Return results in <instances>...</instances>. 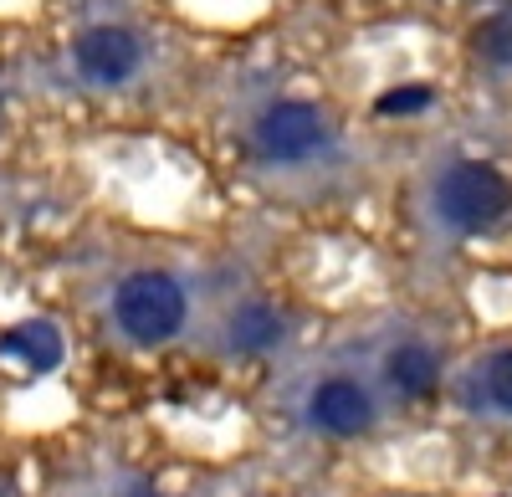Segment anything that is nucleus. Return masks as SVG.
<instances>
[{
	"mask_svg": "<svg viewBox=\"0 0 512 497\" xmlns=\"http://www.w3.org/2000/svg\"><path fill=\"white\" fill-rule=\"evenodd\" d=\"M436 211L456 231H487L512 211V185L492 170V164H477V159L451 164L436 185Z\"/></svg>",
	"mask_w": 512,
	"mask_h": 497,
	"instance_id": "20e7f679",
	"label": "nucleus"
},
{
	"mask_svg": "<svg viewBox=\"0 0 512 497\" xmlns=\"http://www.w3.org/2000/svg\"><path fill=\"white\" fill-rule=\"evenodd\" d=\"M431 108V88H395L379 98V113H420Z\"/></svg>",
	"mask_w": 512,
	"mask_h": 497,
	"instance_id": "9b49d317",
	"label": "nucleus"
},
{
	"mask_svg": "<svg viewBox=\"0 0 512 497\" xmlns=\"http://www.w3.org/2000/svg\"><path fill=\"white\" fill-rule=\"evenodd\" d=\"M384 375H390V385L405 400H420V395H431V385H436V359H431V349H420V344H400L390 354V364H384Z\"/></svg>",
	"mask_w": 512,
	"mask_h": 497,
	"instance_id": "0eeeda50",
	"label": "nucleus"
},
{
	"mask_svg": "<svg viewBox=\"0 0 512 497\" xmlns=\"http://www.w3.org/2000/svg\"><path fill=\"white\" fill-rule=\"evenodd\" d=\"M0 497H6V487H0Z\"/></svg>",
	"mask_w": 512,
	"mask_h": 497,
	"instance_id": "ddd939ff",
	"label": "nucleus"
},
{
	"mask_svg": "<svg viewBox=\"0 0 512 497\" xmlns=\"http://www.w3.org/2000/svg\"><path fill=\"white\" fill-rule=\"evenodd\" d=\"M6 344H11V354H21L31 369H52V364L62 359V339H57L52 323H26V328H16Z\"/></svg>",
	"mask_w": 512,
	"mask_h": 497,
	"instance_id": "6e6552de",
	"label": "nucleus"
},
{
	"mask_svg": "<svg viewBox=\"0 0 512 497\" xmlns=\"http://www.w3.org/2000/svg\"><path fill=\"white\" fill-rule=\"evenodd\" d=\"M308 421L323 436H359V431L374 426V400L354 380H323L308 395Z\"/></svg>",
	"mask_w": 512,
	"mask_h": 497,
	"instance_id": "39448f33",
	"label": "nucleus"
},
{
	"mask_svg": "<svg viewBox=\"0 0 512 497\" xmlns=\"http://www.w3.org/2000/svg\"><path fill=\"white\" fill-rule=\"evenodd\" d=\"M482 395L492 410H502V416H512V349L492 354L487 369H482Z\"/></svg>",
	"mask_w": 512,
	"mask_h": 497,
	"instance_id": "1a4fd4ad",
	"label": "nucleus"
},
{
	"mask_svg": "<svg viewBox=\"0 0 512 497\" xmlns=\"http://www.w3.org/2000/svg\"><path fill=\"white\" fill-rule=\"evenodd\" d=\"M67 62L82 88L118 93L144 72V36L123 21H93L67 41Z\"/></svg>",
	"mask_w": 512,
	"mask_h": 497,
	"instance_id": "7ed1b4c3",
	"label": "nucleus"
},
{
	"mask_svg": "<svg viewBox=\"0 0 512 497\" xmlns=\"http://www.w3.org/2000/svg\"><path fill=\"white\" fill-rule=\"evenodd\" d=\"M277 339H282V313L267 308V303H246L226 323V349L231 354H267Z\"/></svg>",
	"mask_w": 512,
	"mask_h": 497,
	"instance_id": "423d86ee",
	"label": "nucleus"
},
{
	"mask_svg": "<svg viewBox=\"0 0 512 497\" xmlns=\"http://www.w3.org/2000/svg\"><path fill=\"white\" fill-rule=\"evenodd\" d=\"M128 497H154V492H128Z\"/></svg>",
	"mask_w": 512,
	"mask_h": 497,
	"instance_id": "f8f14e48",
	"label": "nucleus"
},
{
	"mask_svg": "<svg viewBox=\"0 0 512 497\" xmlns=\"http://www.w3.org/2000/svg\"><path fill=\"white\" fill-rule=\"evenodd\" d=\"M185 313H190L185 287L169 277V272H134V277H123L118 293H113V323H118V334L144 344V349L175 339L180 328H185Z\"/></svg>",
	"mask_w": 512,
	"mask_h": 497,
	"instance_id": "f257e3e1",
	"label": "nucleus"
},
{
	"mask_svg": "<svg viewBox=\"0 0 512 497\" xmlns=\"http://www.w3.org/2000/svg\"><path fill=\"white\" fill-rule=\"evenodd\" d=\"M477 52L487 62H512V21L507 16H497V21H487L477 31Z\"/></svg>",
	"mask_w": 512,
	"mask_h": 497,
	"instance_id": "9d476101",
	"label": "nucleus"
},
{
	"mask_svg": "<svg viewBox=\"0 0 512 497\" xmlns=\"http://www.w3.org/2000/svg\"><path fill=\"white\" fill-rule=\"evenodd\" d=\"M333 144V123L308 98H277L251 118V149L267 164H313Z\"/></svg>",
	"mask_w": 512,
	"mask_h": 497,
	"instance_id": "f03ea898",
	"label": "nucleus"
}]
</instances>
